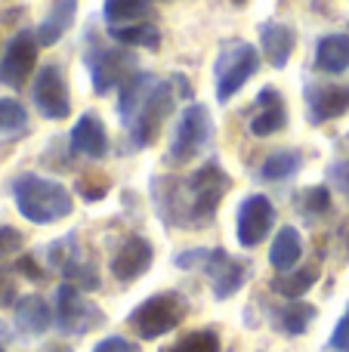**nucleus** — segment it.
Returning a JSON list of instances; mask_svg holds the SVG:
<instances>
[{
	"label": "nucleus",
	"mask_w": 349,
	"mask_h": 352,
	"mask_svg": "<svg viewBox=\"0 0 349 352\" xmlns=\"http://www.w3.org/2000/svg\"><path fill=\"white\" fill-rule=\"evenodd\" d=\"M210 133H214V121H210L207 105H201V102L185 105L177 118V127H173L170 158L177 161V164H189L210 142Z\"/></svg>",
	"instance_id": "nucleus-6"
},
{
	"label": "nucleus",
	"mask_w": 349,
	"mask_h": 352,
	"mask_svg": "<svg viewBox=\"0 0 349 352\" xmlns=\"http://www.w3.org/2000/svg\"><path fill=\"white\" fill-rule=\"evenodd\" d=\"M313 322H315V306L303 303V300H291L282 309H275V324L284 337H303Z\"/></svg>",
	"instance_id": "nucleus-23"
},
{
	"label": "nucleus",
	"mask_w": 349,
	"mask_h": 352,
	"mask_svg": "<svg viewBox=\"0 0 349 352\" xmlns=\"http://www.w3.org/2000/svg\"><path fill=\"white\" fill-rule=\"evenodd\" d=\"M300 164H303L300 152H294V148H282V152H272L269 158L260 164V176H263L266 182H284L300 170Z\"/></svg>",
	"instance_id": "nucleus-27"
},
{
	"label": "nucleus",
	"mask_w": 349,
	"mask_h": 352,
	"mask_svg": "<svg viewBox=\"0 0 349 352\" xmlns=\"http://www.w3.org/2000/svg\"><path fill=\"white\" fill-rule=\"evenodd\" d=\"M12 201H16L19 213L34 226L59 223L74 207L71 192L62 182L37 176V173H19L12 179Z\"/></svg>",
	"instance_id": "nucleus-3"
},
{
	"label": "nucleus",
	"mask_w": 349,
	"mask_h": 352,
	"mask_svg": "<svg viewBox=\"0 0 349 352\" xmlns=\"http://www.w3.org/2000/svg\"><path fill=\"white\" fill-rule=\"evenodd\" d=\"M74 16H78V0H53V6H49V12L43 16L41 28L34 31L37 43H41V47L59 43L62 37L68 34V28L74 25Z\"/></svg>",
	"instance_id": "nucleus-20"
},
{
	"label": "nucleus",
	"mask_w": 349,
	"mask_h": 352,
	"mask_svg": "<svg viewBox=\"0 0 349 352\" xmlns=\"http://www.w3.org/2000/svg\"><path fill=\"white\" fill-rule=\"evenodd\" d=\"M56 322V316L49 312V303L37 294L16 300V328L28 337H41L49 331V324Z\"/></svg>",
	"instance_id": "nucleus-19"
},
{
	"label": "nucleus",
	"mask_w": 349,
	"mask_h": 352,
	"mask_svg": "<svg viewBox=\"0 0 349 352\" xmlns=\"http://www.w3.org/2000/svg\"><path fill=\"white\" fill-rule=\"evenodd\" d=\"M12 300H16V285H12V281L0 272V306H10Z\"/></svg>",
	"instance_id": "nucleus-37"
},
{
	"label": "nucleus",
	"mask_w": 349,
	"mask_h": 352,
	"mask_svg": "<svg viewBox=\"0 0 349 352\" xmlns=\"http://www.w3.org/2000/svg\"><path fill=\"white\" fill-rule=\"evenodd\" d=\"M319 281V269L315 266H306V269H291V272H278V278H272L269 291L278 294L284 300H300L303 294L313 291V285Z\"/></svg>",
	"instance_id": "nucleus-24"
},
{
	"label": "nucleus",
	"mask_w": 349,
	"mask_h": 352,
	"mask_svg": "<svg viewBox=\"0 0 349 352\" xmlns=\"http://www.w3.org/2000/svg\"><path fill=\"white\" fill-rule=\"evenodd\" d=\"M148 0H105L102 19L109 22V28H121V25L146 22Z\"/></svg>",
	"instance_id": "nucleus-26"
},
{
	"label": "nucleus",
	"mask_w": 349,
	"mask_h": 352,
	"mask_svg": "<svg viewBox=\"0 0 349 352\" xmlns=\"http://www.w3.org/2000/svg\"><path fill=\"white\" fill-rule=\"evenodd\" d=\"M260 68V53L257 47H251L247 41H229L223 43L220 56H216V99L229 102L247 80L257 74Z\"/></svg>",
	"instance_id": "nucleus-5"
},
{
	"label": "nucleus",
	"mask_w": 349,
	"mask_h": 352,
	"mask_svg": "<svg viewBox=\"0 0 349 352\" xmlns=\"http://www.w3.org/2000/svg\"><path fill=\"white\" fill-rule=\"evenodd\" d=\"M349 111V87L340 84H309L306 87V115L309 124H325L344 118Z\"/></svg>",
	"instance_id": "nucleus-15"
},
{
	"label": "nucleus",
	"mask_w": 349,
	"mask_h": 352,
	"mask_svg": "<svg viewBox=\"0 0 349 352\" xmlns=\"http://www.w3.org/2000/svg\"><path fill=\"white\" fill-rule=\"evenodd\" d=\"M28 127V111L22 102L16 99H0V136L6 133H19Z\"/></svg>",
	"instance_id": "nucleus-30"
},
{
	"label": "nucleus",
	"mask_w": 349,
	"mask_h": 352,
	"mask_svg": "<svg viewBox=\"0 0 349 352\" xmlns=\"http://www.w3.org/2000/svg\"><path fill=\"white\" fill-rule=\"evenodd\" d=\"M87 65H90L93 90L105 96L115 87H124V80L136 72V56L124 47H96L87 53Z\"/></svg>",
	"instance_id": "nucleus-8"
},
{
	"label": "nucleus",
	"mask_w": 349,
	"mask_h": 352,
	"mask_svg": "<svg viewBox=\"0 0 349 352\" xmlns=\"http://www.w3.org/2000/svg\"><path fill=\"white\" fill-rule=\"evenodd\" d=\"M47 256H49V266L59 269V272L65 275L68 285L80 287V291H96L99 287V269L80 254L78 235H74V232L49 244Z\"/></svg>",
	"instance_id": "nucleus-9"
},
{
	"label": "nucleus",
	"mask_w": 349,
	"mask_h": 352,
	"mask_svg": "<svg viewBox=\"0 0 349 352\" xmlns=\"http://www.w3.org/2000/svg\"><path fill=\"white\" fill-rule=\"evenodd\" d=\"M68 142H71V152L84 155V158H105L109 155V130H105L102 118H96L93 111H84L74 121Z\"/></svg>",
	"instance_id": "nucleus-16"
},
{
	"label": "nucleus",
	"mask_w": 349,
	"mask_h": 352,
	"mask_svg": "<svg viewBox=\"0 0 349 352\" xmlns=\"http://www.w3.org/2000/svg\"><path fill=\"white\" fill-rule=\"evenodd\" d=\"M303 256V238L294 226H284L278 229V235L272 238V248H269V266L275 272H291V269L300 263Z\"/></svg>",
	"instance_id": "nucleus-22"
},
{
	"label": "nucleus",
	"mask_w": 349,
	"mask_h": 352,
	"mask_svg": "<svg viewBox=\"0 0 349 352\" xmlns=\"http://www.w3.org/2000/svg\"><path fill=\"white\" fill-rule=\"evenodd\" d=\"M22 244H25L22 232L12 229V226H0V260L19 254V250H22Z\"/></svg>",
	"instance_id": "nucleus-32"
},
{
	"label": "nucleus",
	"mask_w": 349,
	"mask_h": 352,
	"mask_svg": "<svg viewBox=\"0 0 349 352\" xmlns=\"http://www.w3.org/2000/svg\"><path fill=\"white\" fill-rule=\"evenodd\" d=\"M16 272L25 275V278H31V281H43V275H47L34 263V256H19V260H16Z\"/></svg>",
	"instance_id": "nucleus-36"
},
{
	"label": "nucleus",
	"mask_w": 349,
	"mask_h": 352,
	"mask_svg": "<svg viewBox=\"0 0 349 352\" xmlns=\"http://www.w3.org/2000/svg\"><path fill=\"white\" fill-rule=\"evenodd\" d=\"M109 186H111L109 176L84 173V176L78 179V186H74V188H78V195H80L84 201H102V198H105V192H109Z\"/></svg>",
	"instance_id": "nucleus-31"
},
{
	"label": "nucleus",
	"mask_w": 349,
	"mask_h": 352,
	"mask_svg": "<svg viewBox=\"0 0 349 352\" xmlns=\"http://www.w3.org/2000/svg\"><path fill=\"white\" fill-rule=\"evenodd\" d=\"M294 207L300 217H306L309 223H313V219H319L322 213L331 207V192H328L325 186H309L294 198Z\"/></svg>",
	"instance_id": "nucleus-28"
},
{
	"label": "nucleus",
	"mask_w": 349,
	"mask_h": 352,
	"mask_svg": "<svg viewBox=\"0 0 349 352\" xmlns=\"http://www.w3.org/2000/svg\"><path fill=\"white\" fill-rule=\"evenodd\" d=\"M93 352H142V349L127 337H105V340H99L93 346Z\"/></svg>",
	"instance_id": "nucleus-34"
},
{
	"label": "nucleus",
	"mask_w": 349,
	"mask_h": 352,
	"mask_svg": "<svg viewBox=\"0 0 349 352\" xmlns=\"http://www.w3.org/2000/svg\"><path fill=\"white\" fill-rule=\"evenodd\" d=\"M331 349L349 352V309H346V316L337 322V328H334V334H331Z\"/></svg>",
	"instance_id": "nucleus-35"
},
{
	"label": "nucleus",
	"mask_w": 349,
	"mask_h": 352,
	"mask_svg": "<svg viewBox=\"0 0 349 352\" xmlns=\"http://www.w3.org/2000/svg\"><path fill=\"white\" fill-rule=\"evenodd\" d=\"M204 275L210 278V287H214V297L216 300H229L245 287L247 275H251V266L235 256H229L223 248H210L207 263H204Z\"/></svg>",
	"instance_id": "nucleus-12"
},
{
	"label": "nucleus",
	"mask_w": 349,
	"mask_h": 352,
	"mask_svg": "<svg viewBox=\"0 0 349 352\" xmlns=\"http://www.w3.org/2000/svg\"><path fill=\"white\" fill-rule=\"evenodd\" d=\"M41 352H71V346H68V343H49V346Z\"/></svg>",
	"instance_id": "nucleus-38"
},
{
	"label": "nucleus",
	"mask_w": 349,
	"mask_h": 352,
	"mask_svg": "<svg viewBox=\"0 0 349 352\" xmlns=\"http://www.w3.org/2000/svg\"><path fill=\"white\" fill-rule=\"evenodd\" d=\"M170 192H164L161 186H155V204H158L161 217L167 226H207L216 217L223 195L229 192L232 179L216 161L201 164L195 173H189L185 179H161Z\"/></svg>",
	"instance_id": "nucleus-1"
},
{
	"label": "nucleus",
	"mask_w": 349,
	"mask_h": 352,
	"mask_svg": "<svg viewBox=\"0 0 349 352\" xmlns=\"http://www.w3.org/2000/svg\"><path fill=\"white\" fill-rule=\"evenodd\" d=\"M185 316H189V303H185L183 294L164 291V294H155V297L142 300L130 312L127 322L142 340H158V337L170 334L173 328H179Z\"/></svg>",
	"instance_id": "nucleus-4"
},
{
	"label": "nucleus",
	"mask_w": 349,
	"mask_h": 352,
	"mask_svg": "<svg viewBox=\"0 0 349 352\" xmlns=\"http://www.w3.org/2000/svg\"><path fill=\"white\" fill-rule=\"evenodd\" d=\"M121 47H146V50H161V31L155 22H133L121 25V28H109Z\"/></svg>",
	"instance_id": "nucleus-25"
},
{
	"label": "nucleus",
	"mask_w": 349,
	"mask_h": 352,
	"mask_svg": "<svg viewBox=\"0 0 349 352\" xmlns=\"http://www.w3.org/2000/svg\"><path fill=\"white\" fill-rule=\"evenodd\" d=\"M37 53H41V43H37L34 31H19L3 50V59H0V84L10 87V90H22L25 80L31 78L37 65Z\"/></svg>",
	"instance_id": "nucleus-10"
},
{
	"label": "nucleus",
	"mask_w": 349,
	"mask_h": 352,
	"mask_svg": "<svg viewBox=\"0 0 349 352\" xmlns=\"http://www.w3.org/2000/svg\"><path fill=\"white\" fill-rule=\"evenodd\" d=\"M53 316H56V328L68 337H84L105 322L102 312L84 297V291L68 285V281L59 285V291H56V312Z\"/></svg>",
	"instance_id": "nucleus-7"
},
{
	"label": "nucleus",
	"mask_w": 349,
	"mask_h": 352,
	"mask_svg": "<svg viewBox=\"0 0 349 352\" xmlns=\"http://www.w3.org/2000/svg\"><path fill=\"white\" fill-rule=\"evenodd\" d=\"M173 84L158 80L152 72H133L121 87L117 115L121 127H127L130 148H146L161 133V124L173 111Z\"/></svg>",
	"instance_id": "nucleus-2"
},
{
	"label": "nucleus",
	"mask_w": 349,
	"mask_h": 352,
	"mask_svg": "<svg viewBox=\"0 0 349 352\" xmlns=\"http://www.w3.org/2000/svg\"><path fill=\"white\" fill-rule=\"evenodd\" d=\"M161 352H220V337H216V331L201 328V331H192V334L179 337L173 346H167Z\"/></svg>",
	"instance_id": "nucleus-29"
},
{
	"label": "nucleus",
	"mask_w": 349,
	"mask_h": 352,
	"mask_svg": "<svg viewBox=\"0 0 349 352\" xmlns=\"http://www.w3.org/2000/svg\"><path fill=\"white\" fill-rule=\"evenodd\" d=\"M152 260H155L152 241L142 235H127L117 244L115 256H111V275H115L121 285H130V281L142 278V275L148 272Z\"/></svg>",
	"instance_id": "nucleus-14"
},
{
	"label": "nucleus",
	"mask_w": 349,
	"mask_h": 352,
	"mask_svg": "<svg viewBox=\"0 0 349 352\" xmlns=\"http://www.w3.org/2000/svg\"><path fill=\"white\" fill-rule=\"evenodd\" d=\"M315 68L322 74H344L349 68V34H325L315 43Z\"/></svg>",
	"instance_id": "nucleus-21"
},
{
	"label": "nucleus",
	"mask_w": 349,
	"mask_h": 352,
	"mask_svg": "<svg viewBox=\"0 0 349 352\" xmlns=\"http://www.w3.org/2000/svg\"><path fill=\"white\" fill-rule=\"evenodd\" d=\"M31 99L37 111L47 121H65L71 115V99H68V84L59 65H43L31 84Z\"/></svg>",
	"instance_id": "nucleus-11"
},
{
	"label": "nucleus",
	"mask_w": 349,
	"mask_h": 352,
	"mask_svg": "<svg viewBox=\"0 0 349 352\" xmlns=\"http://www.w3.org/2000/svg\"><path fill=\"white\" fill-rule=\"evenodd\" d=\"M207 254H210V248H192V250H183V254H177V269H201L204 263H207Z\"/></svg>",
	"instance_id": "nucleus-33"
},
{
	"label": "nucleus",
	"mask_w": 349,
	"mask_h": 352,
	"mask_svg": "<svg viewBox=\"0 0 349 352\" xmlns=\"http://www.w3.org/2000/svg\"><path fill=\"white\" fill-rule=\"evenodd\" d=\"M232 3H238V6H241V3H247V0H232Z\"/></svg>",
	"instance_id": "nucleus-39"
},
{
	"label": "nucleus",
	"mask_w": 349,
	"mask_h": 352,
	"mask_svg": "<svg viewBox=\"0 0 349 352\" xmlns=\"http://www.w3.org/2000/svg\"><path fill=\"white\" fill-rule=\"evenodd\" d=\"M272 223H275V207L266 195H247L238 207V244L241 248H257L266 241Z\"/></svg>",
	"instance_id": "nucleus-13"
},
{
	"label": "nucleus",
	"mask_w": 349,
	"mask_h": 352,
	"mask_svg": "<svg viewBox=\"0 0 349 352\" xmlns=\"http://www.w3.org/2000/svg\"><path fill=\"white\" fill-rule=\"evenodd\" d=\"M288 127V109H284V99L275 87H263L257 96V111L251 118V133L266 140V136H275Z\"/></svg>",
	"instance_id": "nucleus-17"
},
{
	"label": "nucleus",
	"mask_w": 349,
	"mask_h": 352,
	"mask_svg": "<svg viewBox=\"0 0 349 352\" xmlns=\"http://www.w3.org/2000/svg\"><path fill=\"white\" fill-rule=\"evenodd\" d=\"M260 47L272 68H284L294 56L297 47V31L282 22H263L260 25Z\"/></svg>",
	"instance_id": "nucleus-18"
},
{
	"label": "nucleus",
	"mask_w": 349,
	"mask_h": 352,
	"mask_svg": "<svg viewBox=\"0 0 349 352\" xmlns=\"http://www.w3.org/2000/svg\"><path fill=\"white\" fill-rule=\"evenodd\" d=\"M0 352H6V349H3V346H0Z\"/></svg>",
	"instance_id": "nucleus-40"
}]
</instances>
